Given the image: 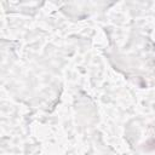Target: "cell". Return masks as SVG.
Here are the masks:
<instances>
[{
	"label": "cell",
	"instance_id": "cell-1",
	"mask_svg": "<svg viewBox=\"0 0 155 155\" xmlns=\"http://www.w3.org/2000/svg\"><path fill=\"white\" fill-rule=\"evenodd\" d=\"M144 145H145V147H144L145 150H154V149H155V139H154V138H153V139H149Z\"/></svg>",
	"mask_w": 155,
	"mask_h": 155
}]
</instances>
